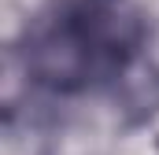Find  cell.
Returning a JSON list of instances; mask_svg holds the SVG:
<instances>
[{"instance_id":"6da1fadb","label":"cell","mask_w":159,"mask_h":155,"mask_svg":"<svg viewBox=\"0 0 159 155\" xmlns=\"http://www.w3.org/2000/svg\"><path fill=\"white\" fill-rule=\"evenodd\" d=\"M141 48V22L126 0H63L41 15L26 63L56 92H85L119 78Z\"/></svg>"}]
</instances>
